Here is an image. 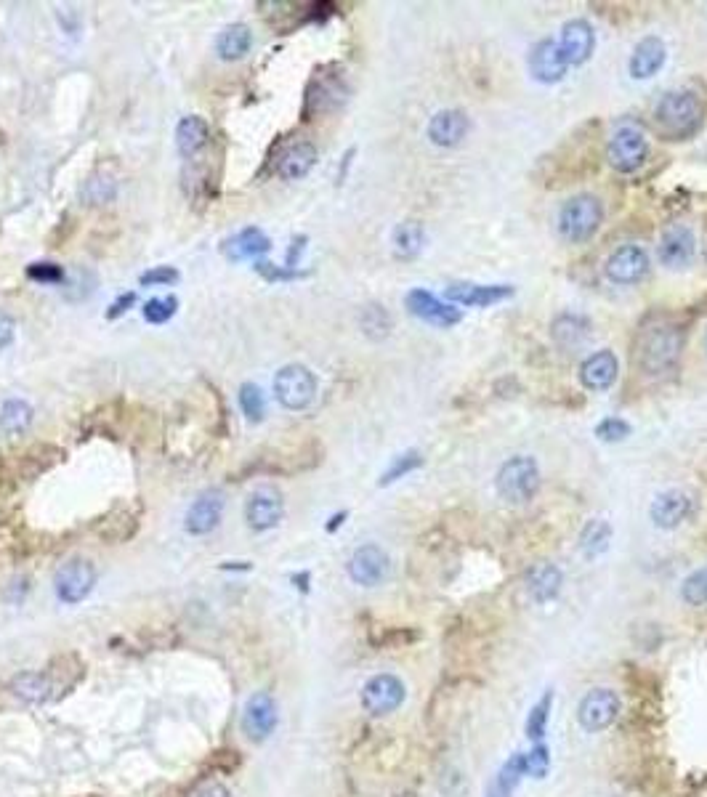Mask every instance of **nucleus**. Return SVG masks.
I'll list each match as a JSON object with an SVG mask.
<instances>
[{
  "instance_id": "1",
  "label": "nucleus",
  "mask_w": 707,
  "mask_h": 797,
  "mask_svg": "<svg viewBox=\"0 0 707 797\" xmlns=\"http://www.w3.org/2000/svg\"><path fill=\"white\" fill-rule=\"evenodd\" d=\"M686 330L676 319L649 322L638 330L633 346V362L649 378H668L678 370L684 354Z\"/></svg>"
},
{
  "instance_id": "2",
  "label": "nucleus",
  "mask_w": 707,
  "mask_h": 797,
  "mask_svg": "<svg viewBox=\"0 0 707 797\" xmlns=\"http://www.w3.org/2000/svg\"><path fill=\"white\" fill-rule=\"evenodd\" d=\"M654 123H657V131L665 139H692L705 125V101L694 91H686V88L668 91L654 107Z\"/></svg>"
},
{
  "instance_id": "3",
  "label": "nucleus",
  "mask_w": 707,
  "mask_h": 797,
  "mask_svg": "<svg viewBox=\"0 0 707 797\" xmlns=\"http://www.w3.org/2000/svg\"><path fill=\"white\" fill-rule=\"evenodd\" d=\"M349 80L346 72L338 64H327L322 70L314 72L309 80L306 93H303V120H314V117L330 115L346 104L349 99Z\"/></svg>"
},
{
  "instance_id": "4",
  "label": "nucleus",
  "mask_w": 707,
  "mask_h": 797,
  "mask_svg": "<svg viewBox=\"0 0 707 797\" xmlns=\"http://www.w3.org/2000/svg\"><path fill=\"white\" fill-rule=\"evenodd\" d=\"M604 221V205L593 194H577L559 210V232L572 245H583L599 232Z\"/></svg>"
},
{
  "instance_id": "5",
  "label": "nucleus",
  "mask_w": 707,
  "mask_h": 797,
  "mask_svg": "<svg viewBox=\"0 0 707 797\" xmlns=\"http://www.w3.org/2000/svg\"><path fill=\"white\" fill-rule=\"evenodd\" d=\"M498 492L503 500L513 505L529 503L540 489V468L529 455H519L505 460L498 471Z\"/></svg>"
},
{
  "instance_id": "6",
  "label": "nucleus",
  "mask_w": 707,
  "mask_h": 797,
  "mask_svg": "<svg viewBox=\"0 0 707 797\" xmlns=\"http://www.w3.org/2000/svg\"><path fill=\"white\" fill-rule=\"evenodd\" d=\"M274 396L285 410H306L317 396V378L303 364H288L274 378Z\"/></svg>"
},
{
  "instance_id": "7",
  "label": "nucleus",
  "mask_w": 707,
  "mask_h": 797,
  "mask_svg": "<svg viewBox=\"0 0 707 797\" xmlns=\"http://www.w3.org/2000/svg\"><path fill=\"white\" fill-rule=\"evenodd\" d=\"M646 155H649V144L638 125H622L606 144V160L620 173L638 171L646 163Z\"/></svg>"
},
{
  "instance_id": "8",
  "label": "nucleus",
  "mask_w": 707,
  "mask_h": 797,
  "mask_svg": "<svg viewBox=\"0 0 707 797\" xmlns=\"http://www.w3.org/2000/svg\"><path fill=\"white\" fill-rule=\"evenodd\" d=\"M54 588L59 601L67 606H75L91 596L96 588V566L88 558H70L62 569L56 572Z\"/></svg>"
},
{
  "instance_id": "9",
  "label": "nucleus",
  "mask_w": 707,
  "mask_h": 797,
  "mask_svg": "<svg viewBox=\"0 0 707 797\" xmlns=\"http://www.w3.org/2000/svg\"><path fill=\"white\" fill-rule=\"evenodd\" d=\"M620 697L612 689H591L577 705V720L588 734H599L620 718Z\"/></svg>"
},
{
  "instance_id": "10",
  "label": "nucleus",
  "mask_w": 707,
  "mask_h": 797,
  "mask_svg": "<svg viewBox=\"0 0 707 797\" xmlns=\"http://www.w3.org/2000/svg\"><path fill=\"white\" fill-rule=\"evenodd\" d=\"M404 697H407L404 683L399 681L397 675L391 673L373 675V678L362 686V707H365L373 718H383V715L397 712L399 707H402Z\"/></svg>"
},
{
  "instance_id": "11",
  "label": "nucleus",
  "mask_w": 707,
  "mask_h": 797,
  "mask_svg": "<svg viewBox=\"0 0 707 797\" xmlns=\"http://www.w3.org/2000/svg\"><path fill=\"white\" fill-rule=\"evenodd\" d=\"M141 516H144V508L141 503H117L112 505L99 521H96V537L109 545H117V542H128L136 537L141 527Z\"/></svg>"
},
{
  "instance_id": "12",
  "label": "nucleus",
  "mask_w": 707,
  "mask_h": 797,
  "mask_svg": "<svg viewBox=\"0 0 707 797\" xmlns=\"http://www.w3.org/2000/svg\"><path fill=\"white\" fill-rule=\"evenodd\" d=\"M64 457H67L64 455V449L56 447V444L48 442L30 444L24 452H19V455H14L8 460V473H11V479L16 481H32L38 479L40 473L51 471L54 465L62 463Z\"/></svg>"
},
{
  "instance_id": "13",
  "label": "nucleus",
  "mask_w": 707,
  "mask_h": 797,
  "mask_svg": "<svg viewBox=\"0 0 707 797\" xmlns=\"http://www.w3.org/2000/svg\"><path fill=\"white\" fill-rule=\"evenodd\" d=\"M277 720H280V715H277V702L272 699V694L258 691V694H253L245 702V710H242V731H245L250 742H266L274 734Z\"/></svg>"
},
{
  "instance_id": "14",
  "label": "nucleus",
  "mask_w": 707,
  "mask_h": 797,
  "mask_svg": "<svg viewBox=\"0 0 707 797\" xmlns=\"http://www.w3.org/2000/svg\"><path fill=\"white\" fill-rule=\"evenodd\" d=\"M282 513H285V500L280 489L274 487H258L245 503V521L253 532L274 529L282 521Z\"/></svg>"
},
{
  "instance_id": "15",
  "label": "nucleus",
  "mask_w": 707,
  "mask_h": 797,
  "mask_svg": "<svg viewBox=\"0 0 707 797\" xmlns=\"http://www.w3.org/2000/svg\"><path fill=\"white\" fill-rule=\"evenodd\" d=\"M389 556L378 545H362L349 558V577L362 588H378L389 577Z\"/></svg>"
},
{
  "instance_id": "16",
  "label": "nucleus",
  "mask_w": 707,
  "mask_h": 797,
  "mask_svg": "<svg viewBox=\"0 0 707 797\" xmlns=\"http://www.w3.org/2000/svg\"><path fill=\"white\" fill-rule=\"evenodd\" d=\"M697 511V500L684 489H670L665 495H657L652 503V521L660 529H676L689 521Z\"/></svg>"
},
{
  "instance_id": "17",
  "label": "nucleus",
  "mask_w": 707,
  "mask_h": 797,
  "mask_svg": "<svg viewBox=\"0 0 707 797\" xmlns=\"http://www.w3.org/2000/svg\"><path fill=\"white\" fill-rule=\"evenodd\" d=\"M604 271L614 285H636L649 271V256L636 245H622L606 258Z\"/></svg>"
},
{
  "instance_id": "18",
  "label": "nucleus",
  "mask_w": 707,
  "mask_h": 797,
  "mask_svg": "<svg viewBox=\"0 0 707 797\" xmlns=\"http://www.w3.org/2000/svg\"><path fill=\"white\" fill-rule=\"evenodd\" d=\"M404 303H407V309H410L415 317L428 322V325L452 327L463 319V314H460L458 309H452V306L442 303L436 295L428 293V290H420V287L418 290H410L407 298H404Z\"/></svg>"
},
{
  "instance_id": "19",
  "label": "nucleus",
  "mask_w": 707,
  "mask_h": 797,
  "mask_svg": "<svg viewBox=\"0 0 707 797\" xmlns=\"http://www.w3.org/2000/svg\"><path fill=\"white\" fill-rule=\"evenodd\" d=\"M471 131V120L463 109H442L431 117L428 123V139L434 141L436 147H458L460 141L466 139Z\"/></svg>"
},
{
  "instance_id": "20",
  "label": "nucleus",
  "mask_w": 707,
  "mask_h": 797,
  "mask_svg": "<svg viewBox=\"0 0 707 797\" xmlns=\"http://www.w3.org/2000/svg\"><path fill=\"white\" fill-rule=\"evenodd\" d=\"M567 59H564V51L556 40L545 38L540 40L532 54H529V70L535 75L540 83H559L564 75H567Z\"/></svg>"
},
{
  "instance_id": "21",
  "label": "nucleus",
  "mask_w": 707,
  "mask_h": 797,
  "mask_svg": "<svg viewBox=\"0 0 707 797\" xmlns=\"http://www.w3.org/2000/svg\"><path fill=\"white\" fill-rule=\"evenodd\" d=\"M561 51H564V59L572 67H580L591 59L593 48H596V32L585 19H572V22L564 24L561 30Z\"/></svg>"
},
{
  "instance_id": "22",
  "label": "nucleus",
  "mask_w": 707,
  "mask_h": 797,
  "mask_svg": "<svg viewBox=\"0 0 707 797\" xmlns=\"http://www.w3.org/2000/svg\"><path fill=\"white\" fill-rule=\"evenodd\" d=\"M694 253H697V240H694L692 229L670 226L668 232L662 234L660 261L668 269H686L694 261Z\"/></svg>"
},
{
  "instance_id": "23",
  "label": "nucleus",
  "mask_w": 707,
  "mask_h": 797,
  "mask_svg": "<svg viewBox=\"0 0 707 797\" xmlns=\"http://www.w3.org/2000/svg\"><path fill=\"white\" fill-rule=\"evenodd\" d=\"M221 513H224V495H221L218 489L202 492L195 503H192V508L187 511V524H184V527H187L189 534H195V537L210 534L218 527Z\"/></svg>"
},
{
  "instance_id": "24",
  "label": "nucleus",
  "mask_w": 707,
  "mask_h": 797,
  "mask_svg": "<svg viewBox=\"0 0 707 797\" xmlns=\"http://www.w3.org/2000/svg\"><path fill=\"white\" fill-rule=\"evenodd\" d=\"M513 295L511 285H474V282H455L447 287V298L452 303L460 306H474V309H484L492 303L508 301Z\"/></svg>"
},
{
  "instance_id": "25",
  "label": "nucleus",
  "mask_w": 707,
  "mask_h": 797,
  "mask_svg": "<svg viewBox=\"0 0 707 797\" xmlns=\"http://www.w3.org/2000/svg\"><path fill=\"white\" fill-rule=\"evenodd\" d=\"M524 585H527V593L532 601H537V604H548V601H553V598L561 593L564 574H561L559 566L543 561V564L529 566L527 577H524Z\"/></svg>"
},
{
  "instance_id": "26",
  "label": "nucleus",
  "mask_w": 707,
  "mask_h": 797,
  "mask_svg": "<svg viewBox=\"0 0 707 797\" xmlns=\"http://www.w3.org/2000/svg\"><path fill=\"white\" fill-rule=\"evenodd\" d=\"M617 372H620L617 356L612 351H596L580 367V380L588 391H606V388L614 386Z\"/></svg>"
},
{
  "instance_id": "27",
  "label": "nucleus",
  "mask_w": 707,
  "mask_h": 797,
  "mask_svg": "<svg viewBox=\"0 0 707 797\" xmlns=\"http://www.w3.org/2000/svg\"><path fill=\"white\" fill-rule=\"evenodd\" d=\"M8 691H11L16 699L27 702V705H48V702H56L54 686L48 681L46 670H27V673H19L14 681H11Z\"/></svg>"
},
{
  "instance_id": "28",
  "label": "nucleus",
  "mask_w": 707,
  "mask_h": 797,
  "mask_svg": "<svg viewBox=\"0 0 707 797\" xmlns=\"http://www.w3.org/2000/svg\"><path fill=\"white\" fill-rule=\"evenodd\" d=\"M317 163V147L311 141H296L277 155V176L285 181H298Z\"/></svg>"
},
{
  "instance_id": "29",
  "label": "nucleus",
  "mask_w": 707,
  "mask_h": 797,
  "mask_svg": "<svg viewBox=\"0 0 707 797\" xmlns=\"http://www.w3.org/2000/svg\"><path fill=\"white\" fill-rule=\"evenodd\" d=\"M46 675L51 686H54L56 699H62L64 694H70V689H75L80 683V678L86 675V665L78 654H59L48 662Z\"/></svg>"
},
{
  "instance_id": "30",
  "label": "nucleus",
  "mask_w": 707,
  "mask_h": 797,
  "mask_svg": "<svg viewBox=\"0 0 707 797\" xmlns=\"http://www.w3.org/2000/svg\"><path fill=\"white\" fill-rule=\"evenodd\" d=\"M665 56H668V51H665V43H662L660 38H654V35L652 38H644L636 48H633V56H630V75L636 80L654 78V75L662 70V64H665Z\"/></svg>"
},
{
  "instance_id": "31",
  "label": "nucleus",
  "mask_w": 707,
  "mask_h": 797,
  "mask_svg": "<svg viewBox=\"0 0 707 797\" xmlns=\"http://www.w3.org/2000/svg\"><path fill=\"white\" fill-rule=\"evenodd\" d=\"M210 144V125L205 117L200 115H189L184 117L176 128V147H179L181 157L187 160H195L200 155L202 149Z\"/></svg>"
},
{
  "instance_id": "32",
  "label": "nucleus",
  "mask_w": 707,
  "mask_h": 797,
  "mask_svg": "<svg viewBox=\"0 0 707 797\" xmlns=\"http://www.w3.org/2000/svg\"><path fill=\"white\" fill-rule=\"evenodd\" d=\"M269 248H272V240L261 229L250 226V229H242L240 234H234L232 240L224 242V256L232 258V261H245V258L261 256Z\"/></svg>"
},
{
  "instance_id": "33",
  "label": "nucleus",
  "mask_w": 707,
  "mask_h": 797,
  "mask_svg": "<svg viewBox=\"0 0 707 797\" xmlns=\"http://www.w3.org/2000/svg\"><path fill=\"white\" fill-rule=\"evenodd\" d=\"M250 46H253V32H250L248 24L237 22L224 27V32L218 35L216 54L224 62H237V59L248 54Z\"/></svg>"
},
{
  "instance_id": "34",
  "label": "nucleus",
  "mask_w": 707,
  "mask_h": 797,
  "mask_svg": "<svg viewBox=\"0 0 707 797\" xmlns=\"http://www.w3.org/2000/svg\"><path fill=\"white\" fill-rule=\"evenodd\" d=\"M591 338V322L575 314H561L553 322V341L559 343L561 349L575 351L577 346H585V341Z\"/></svg>"
},
{
  "instance_id": "35",
  "label": "nucleus",
  "mask_w": 707,
  "mask_h": 797,
  "mask_svg": "<svg viewBox=\"0 0 707 797\" xmlns=\"http://www.w3.org/2000/svg\"><path fill=\"white\" fill-rule=\"evenodd\" d=\"M35 412L24 399H8L0 404V431H6L8 436L24 434L32 426Z\"/></svg>"
},
{
  "instance_id": "36",
  "label": "nucleus",
  "mask_w": 707,
  "mask_h": 797,
  "mask_svg": "<svg viewBox=\"0 0 707 797\" xmlns=\"http://www.w3.org/2000/svg\"><path fill=\"white\" fill-rule=\"evenodd\" d=\"M521 776H527V763H524V752L511 755V760L500 768V774L495 776V782L490 784V795L487 797H511L519 787Z\"/></svg>"
},
{
  "instance_id": "37",
  "label": "nucleus",
  "mask_w": 707,
  "mask_h": 797,
  "mask_svg": "<svg viewBox=\"0 0 707 797\" xmlns=\"http://www.w3.org/2000/svg\"><path fill=\"white\" fill-rule=\"evenodd\" d=\"M612 542V527L604 519H591L580 532V548L588 558L601 556Z\"/></svg>"
},
{
  "instance_id": "38",
  "label": "nucleus",
  "mask_w": 707,
  "mask_h": 797,
  "mask_svg": "<svg viewBox=\"0 0 707 797\" xmlns=\"http://www.w3.org/2000/svg\"><path fill=\"white\" fill-rule=\"evenodd\" d=\"M423 242H426V232L418 221H404L394 232V250L399 258H415L423 250Z\"/></svg>"
},
{
  "instance_id": "39",
  "label": "nucleus",
  "mask_w": 707,
  "mask_h": 797,
  "mask_svg": "<svg viewBox=\"0 0 707 797\" xmlns=\"http://www.w3.org/2000/svg\"><path fill=\"white\" fill-rule=\"evenodd\" d=\"M420 465H423V455H420L418 449H410V452H402V455L394 457V463L386 468V473L381 476V487H389V484H394V481H399L402 476H407V473L418 471Z\"/></svg>"
},
{
  "instance_id": "40",
  "label": "nucleus",
  "mask_w": 707,
  "mask_h": 797,
  "mask_svg": "<svg viewBox=\"0 0 707 797\" xmlns=\"http://www.w3.org/2000/svg\"><path fill=\"white\" fill-rule=\"evenodd\" d=\"M681 598L689 606H707V566L686 577L681 585Z\"/></svg>"
},
{
  "instance_id": "41",
  "label": "nucleus",
  "mask_w": 707,
  "mask_h": 797,
  "mask_svg": "<svg viewBox=\"0 0 707 797\" xmlns=\"http://www.w3.org/2000/svg\"><path fill=\"white\" fill-rule=\"evenodd\" d=\"M551 702H553V694L551 691H545V697L540 699L535 707H532V712H529L527 736L532 739V742H543L545 723H548V715H551Z\"/></svg>"
},
{
  "instance_id": "42",
  "label": "nucleus",
  "mask_w": 707,
  "mask_h": 797,
  "mask_svg": "<svg viewBox=\"0 0 707 797\" xmlns=\"http://www.w3.org/2000/svg\"><path fill=\"white\" fill-rule=\"evenodd\" d=\"M362 330H365L370 338H375V341L386 338L391 330V317L386 314V309H383V306H367V309L362 311Z\"/></svg>"
},
{
  "instance_id": "43",
  "label": "nucleus",
  "mask_w": 707,
  "mask_h": 797,
  "mask_svg": "<svg viewBox=\"0 0 707 797\" xmlns=\"http://www.w3.org/2000/svg\"><path fill=\"white\" fill-rule=\"evenodd\" d=\"M240 407H242V412L248 415V420H253V423H261V420H264V412H266V402H264V394H261V388L253 386V383H242Z\"/></svg>"
},
{
  "instance_id": "44",
  "label": "nucleus",
  "mask_w": 707,
  "mask_h": 797,
  "mask_svg": "<svg viewBox=\"0 0 707 797\" xmlns=\"http://www.w3.org/2000/svg\"><path fill=\"white\" fill-rule=\"evenodd\" d=\"M115 194H117L115 181H109V178H91V181H86V189L80 192V197H83L88 205H104V202L115 200Z\"/></svg>"
},
{
  "instance_id": "45",
  "label": "nucleus",
  "mask_w": 707,
  "mask_h": 797,
  "mask_svg": "<svg viewBox=\"0 0 707 797\" xmlns=\"http://www.w3.org/2000/svg\"><path fill=\"white\" fill-rule=\"evenodd\" d=\"M176 309H179V301L173 295H168V298H152L144 306V319L152 322V325H165L176 314Z\"/></svg>"
},
{
  "instance_id": "46",
  "label": "nucleus",
  "mask_w": 707,
  "mask_h": 797,
  "mask_svg": "<svg viewBox=\"0 0 707 797\" xmlns=\"http://www.w3.org/2000/svg\"><path fill=\"white\" fill-rule=\"evenodd\" d=\"M27 279L43 282V285H62L67 279V271L56 264H30L27 266Z\"/></svg>"
},
{
  "instance_id": "47",
  "label": "nucleus",
  "mask_w": 707,
  "mask_h": 797,
  "mask_svg": "<svg viewBox=\"0 0 707 797\" xmlns=\"http://www.w3.org/2000/svg\"><path fill=\"white\" fill-rule=\"evenodd\" d=\"M524 763H527V776H535V779H543L551 768V755H548V747L543 742H535V750L524 755Z\"/></svg>"
},
{
  "instance_id": "48",
  "label": "nucleus",
  "mask_w": 707,
  "mask_h": 797,
  "mask_svg": "<svg viewBox=\"0 0 707 797\" xmlns=\"http://www.w3.org/2000/svg\"><path fill=\"white\" fill-rule=\"evenodd\" d=\"M208 766H210V771H218V774H234V771L242 766V758L237 750H232V747H224V750H216L213 755H210Z\"/></svg>"
},
{
  "instance_id": "49",
  "label": "nucleus",
  "mask_w": 707,
  "mask_h": 797,
  "mask_svg": "<svg viewBox=\"0 0 707 797\" xmlns=\"http://www.w3.org/2000/svg\"><path fill=\"white\" fill-rule=\"evenodd\" d=\"M596 436L601 442H622L630 436V426L622 418H606L596 426Z\"/></svg>"
},
{
  "instance_id": "50",
  "label": "nucleus",
  "mask_w": 707,
  "mask_h": 797,
  "mask_svg": "<svg viewBox=\"0 0 707 797\" xmlns=\"http://www.w3.org/2000/svg\"><path fill=\"white\" fill-rule=\"evenodd\" d=\"M141 285H173V282H179V271L173 269V266H155V269L144 271L139 277Z\"/></svg>"
},
{
  "instance_id": "51",
  "label": "nucleus",
  "mask_w": 707,
  "mask_h": 797,
  "mask_svg": "<svg viewBox=\"0 0 707 797\" xmlns=\"http://www.w3.org/2000/svg\"><path fill=\"white\" fill-rule=\"evenodd\" d=\"M256 271L261 274L264 279H269V282H282V279H298V277H306V271H296V269H282V266H274V264H266V261H258L256 264Z\"/></svg>"
},
{
  "instance_id": "52",
  "label": "nucleus",
  "mask_w": 707,
  "mask_h": 797,
  "mask_svg": "<svg viewBox=\"0 0 707 797\" xmlns=\"http://www.w3.org/2000/svg\"><path fill=\"white\" fill-rule=\"evenodd\" d=\"M133 303H136V293H125V295H120V298H117V301L112 303V306H109L107 319H117V317H120V314H125V311L131 309Z\"/></svg>"
},
{
  "instance_id": "53",
  "label": "nucleus",
  "mask_w": 707,
  "mask_h": 797,
  "mask_svg": "<svg viewBox=\"0 0 707 797\" xmlns=\"http://www.w3.org/2000/svg\"><path fill=\"white\" fill-rule=\"evenodd\" d=\"M14 330H16L14 319H11V317H8V314H3V311H0V351L6 349L8 343L14 341Z\"/></svg>"
},
{
  "instance_id": "54",
  "label": "nucleus",
  "mask_w": 707,
  "mask_h": 797,
  "mask_svg": "<svg viewBox=\"0 0 707 797\" xmlns=\"http://www.w3.org/2000/svg\"><path fill=\"white\" fill-rule=\"evenodd\" d=\"M192 797H232V792L226 790L224 784L205 782V784H202V787H200V790H197Z\"/></svg>"
},
{
  "instance_id": "55",
  "label": "nucleus",
  "mask_w": 707,
  "mask_h": 797,
  "mask_svg": "<svg viewBox=\"0 0 707 797\" xmlns=\"http://www.w3.org/2000/svg\"><path fill=\"white\" fill-rule=\"evenodd\" d=\"M343 519H346V513H338V516H333V524H330V527H327V529L333 532L335 527H341V521H343Z\"/></svg>"
},
{
  "instance_id": "56",
  "label": "nucleus",
  "mask_w": 707,
  "mask_h": 797,
  "mask_svg": "<svg viewBox=\"0 0 707 797\" xmlns=\"http://www.w3.org/2000/svg\"><path fill=\"white\" fill-rule=\"evenodd\" d=\"M694 309L700 311V314H702V311H707V295H705V301H702V303H697V306H694Z\"/></svg>"
},
{
  "instance_id": "57",
  "label": "nucleus",
  "mask_w": 707,
  "mask_h": 797,
  "mask_svg": "<svg viewBox=\"0 0 707 797\" xmlns=\"http://www.w3.org/2000/svg\"><path fill=\"white\" fill-rule=\"evenodd\" d=\"M705 349H707V335H705Z\"/></svg>"
}]
</instances>
